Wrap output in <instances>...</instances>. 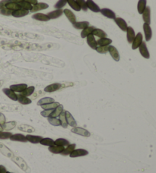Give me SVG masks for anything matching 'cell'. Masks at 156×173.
<instances>
[{"mask_svg":"<svg viewBox=\"0 0 156 173\" xmlns=\"http://www.w3.org/2000/svg\"><path fill=\"white\" fill-rule=\"evenodd\" d=\"M66 122H67L68 125L71 126V127L74 128L76 127L77 125V122L75 120L74 117L73 116L71 113L69 112V111H66Z\"/></svg>","mask_w":156,"mask_h":173,"instance_id":"10","label":"cell"},{"mask_svg":"<svg viewBox=\"0 0 156 173\" xmlns=\"http://www.w3.org/2000/svg\"><path fill=\"white\" fill-rule=\"evenodd\" d=\"M23 1H25V0H9V2H15V3L19 4Z\"/></svg>","mask_w":156,"mask_h":173,"instance_id":"57","label":"cell"},{"mask_svg":"<svg viewBox=\"0 0 156 173\" xmlns=\"http://www.w3.org/2000/svg\"><path fill=\"white\" fill-rule=\"evenodd\" d=\"M73 27H74L75 29L83 30V29L89 27V21H80V22H75V24H73Z\"/></svg>","mask_w":156,"mask_h":173,"instance_id":"33","label":"cell"},{"mask_svg":"<svg viewBox=\"0 0 156 173\" xmlns=\"http://www.w3.org/2000/svg\"><path fill=\"white\" fill-rule=\"evenodd\" d=\"M87 43L89 46H90L91 49L93 50H95L98 47V43H97V41L94 39V36L93 34H90L87 37Z\"/></svg>","mask_w":156,"mask_h":173,"instance_id":"21","label":"cell"},{"mask_svg":"<svg viewBox=\"0 0 156 173\" xmlns=\"http://www.w3.org/2000/svg\"><path fill=\"white\" fill-rule=\"evenodd\" d=\"M12 159L13 162H14L21 170H23V171L25 172L26 173L30 172V169H29L28 166L27 165V163H25V161L22 158L18 157V156H13V157L12 158Z\"/></svg>","mask_w":156,"mask_h":173,"instance_id":"1","label":"cell"},{"mask_svg":"<svg viewBox=\"0 0 156 173\" xmlns=\"http://www.w3.org/2000/svg\"><path fill=\"white\" fill-rule=\"evenodd\" d=\"M2 126V128H3V131H10V130H12L13 128H15L16 126V122L15 121H12V122H5Z\"/></svg>","mask_w":156,"mask_h":173,"instance_id":"35","label":"cell"},{"mask_svg":"<svg viewBox=\"0 0 156 173\" xmlns=\"http://www.w3.org/2000/svg\"><path fill=\"white\" fill-rule=\"evenodd\" d=\"M75 2L78 3L81 9H82L84 12H87L88 8L87 5H86V1H85V0H75Z\"/></svg>","mask_w":156,"mask_h":173,"instance_id":"48","label":"cell"},{"mask_svg":"<svg viewBox=\"0 0 156 173\" xmlns=\"http://www.w3.org/2000/svg\"><path fill=\"white\" fill-rule=\"evenodd\" d=\"M142 39H143V37H142V33L139 32L138 34L136 35L133 43H132V49L133 50H136L137 48H139V46H140L141 43H142Z\"/></svg>","mask_w":156,"mask_h":173,"instance_id":"4","label":"cell"},{"mask_svg":"<svg viewBox=\"0 0 156 173\" xmlns=\"http://www.w3.org/2000/svg\"><path fill=\"white\" fill-rule=\"evenodd\" d=\"M86 5H87L88 9H90L91 11H92L94 12H100V11H101L99 6L93 0H87L86 1Z\"/></svg>","mask_w":156,"mask_h":173,"instance_id":"8","label":"cell"},{"mask_svg":"<svg viewBox=\"0 0 156 173\" xmlns=\"http://www.w3.org/2000/svg\"><path fill=\"white\" fill-rule=\"evenodd\" d=\"M66 3H67V0H59L54 5V7L57 9H61L66 5Z\"/></svg>","mask_w":156,"mask_h":173,"instance_id":"49","label":"cell"},{"mask_svg":"<svg viewBox=\"0 0 156 173\" xmlns=\"http://www.w3.org/2000/svg\"><path fill=\"white\" fill-rule=\"evenodd\" d=\"M126 33H127L126 37H127L128 42L130 43H132L133 40H134V38H135L136 37L135 31H134V30H133V28L132 27H128L127 30H126Z\"/></svg>","mask_w":156,"mask_h":173,"instance_id":"24","label":"cell"},{"mask_svg":"<svg viewBox=\"0 0 156 173\" xmlns=\"http://www.w3.org/2000/svg\"><path fill=\"white\" fill-rule=\"evenodd\" d=\"M3 131V128H2V126L0 125V131Z\"/></svg>","mask_w":156,"mask_h":173,"instance_id":"58","label":"cell"},{"mask_svg":"<svg viewBox=\"0 0 156 173\" xmlns=\"http://www.w3.org/2000/svg\"><path fill=\"white\" fill-rule=\"evenodd\" d=\"M49 5L46 3H44V2H38L36 5H33L31 9L32 12H38V11L41 10H44V9H48Z\"/></svg>","mask_w":156,"mask_h":173,"instance_id":"15","label":"cell"},{"mask_svg":"<svg viewBox=\"0 0 156 173\" xmlns=\"http://www.w3.org/2000/svg\"><path fill=\"white\" fill-rule=\"evenodd\" d=\"M29 14V12L25 9H19V10L14 11L12 12V15L14 16L15 18H21V17H24V16H26Z\"/></svg>","mask_w":156,"mask_h":173,"instance_id":"27","label":"cell"},{"mask_svg":"<svg viewBox=\"0 0 156 173\" xmlns=\"http://www.w3.org/2000/svg\"><path fill=\"white\" fill-rule=\"evenodd\" d=\"M67 3L69 4V6L73 9V10L76 11V12H79L81 10V8H80L79 5H78L75 0H67Z\"/></svg>","mask_w":156,"mask_h":173,"instance_id":"44","label":"cell"},{"mask_svg":"<svg viewBox=\"0 0 156 173\" xmlns=\"http://www.w3.org/2000/svg\"><path fill=\"white\" fill-rule=\"evenodd\" d=\"M146 2H147V0H139L138 5H137V10H138L139 14H142L143 13L144 10L146 8Z\"/></svg>","mask_w":156,"mask_h":173,"instance_id":"29","label":"cell"},{"mask_svg":"<svg viewBox=\"0 0 156 173\" xmlns=\"http://www.w3.org/2000/svg\"><path fill=\"white\" fill-rule=\"evenodd\" d=\"M108 52L110 53V56H111V57L113 58V59H114V61H116V62H119L120 57V54L119 53H118V50H117V48H116L115 46H109Z\"/></svg>","mask_w":156,"mask_h":173,"instance_id":"7","label":"cell"},{"mask_svg":"<svg viewBox=\"0 0 156 173\" xmlns=\"http://www.w3.org/2000/svg\"><path fill=\"white\" fill-rule=\"evenodd\" d=\"M2 84H3V81H0V87L2 85Z\"/></svg>","mask_w":156,"mask_h":173,"instance_id":"59","label":"cell"},{"mask_svg":"<svg viewBox=\"0 0 156 173\" xmlns=\"http://www.w3.org/2000/svg\"><path fill=\"white\" fill-rule=\"evenodd\" d=\"M62 14H63V11L62 9H57V10L49 12L46 15L50 18V19H56L60 17Z\"/></svg>","mask_w":156,"mask_h":173,"instance_id":"23","label":"cell"},{"mask_svg":"<svg viewBox=\"0 0 156 173\" xmlns=\"http://www.w3.org/2000/svg\"><path fill=\"white\" fill-rule=\"evenodd\" d=\"M59 105V102H50V103H47V104L42 105V106H41L44 110H54V109H56Z\"/></svg>","mask_w":156,"mask_h":173,"instance_id":"36","label":"cell"},{"mask_svg":"<svg viewBox=\"0 0 156 173\" xmlns=\"http://www.w3.org/2000/svg\"><path fill=\"white\" fill-rule=\"evenodd\" d=\"M63 13L73 25L76 22V17L72 11H70L69 9H65V10H63Z\"/></svg>","mask_w":156,"mask_h":173,"instance_id":"20","label":"cell"},{"mask_svg":"<svg viewBox=\"0 0 156 173\" xmlns=\"http://www.w3.org/2000/svg\"><path fill=\"white\" fill-rule=\"evenodd\" d=\"M9 139H10L11 141H18L22 142V143H26V142H28L26 136H25V135H23V134H12V135L10 137Z\"/></svg>","mask_w":156,"mask_h":173,"instance_id":"11","label":"cell"},{"mask_svg":"<svg viewBox=\"0 0 156 173\" xmlns=\"http://www.w3.org/2000/svg\"><path fill=\"white\" fill-rule=\"evenodd\" d=\"M32 18L41 21H48L50 20V18L46 14H42V13H36V14H33Z\"/></svg>","mask_w":156,"mask_h":173,"instance_id":"25","label":"cell"},{"mask_svg":"<svg viewBox=\"0 0 156 173\" xmlns=\"http://www.w3.org/2000/svg\"><path fill=\"white\" fill-rule=\"evenodd\" d=\"M142 18L145 23L148 25L151 23V9L149 6H146V9L144 10L142 13Z\"/></svg>","mask_w":156,"mask_h":173,"instance_id":"6","label":"cell"},{"mask_svg":"<svg viewBox=\"0 0 156 173\" xmlns=\"http://www.w3.org/2000/svg\"><path fill=\"white\" fill-rule=\"evenodd\" d=\"M54 144L58 145V146H61V147H67L70 144L69 141L68 140L64 139V138H58L56 141H54Z\"/></svg>","mask_w":156,"mask_h":173,"instance_id":"34","label":"cell"},{"mask_svg":"<svg viewBox=\"0 0 156 173\" xmlns=\"http://www.w3.org/2000/svg\"><path fill=\"white\" fill-rule=\"evenodd\" d=\"M55 102L53 98H51V97H44V98H42V99H41L37 102V105L38 106H42V105L47 104V103H50V102Z\"/></svg>","mask_w":156,"mask_h":173,"instance_id":"43","label":"cell"},{"mask_svg":"<svg viewBox=\"0 0 156 173\" xmlns=\"http://www.w3.org/2000/svg\"><path fill=\"white\" fill-rule=\"evenodd\" d=\"M65 149L64 147H61V146H58V145H53V146H50L49 147V151L50 153L53 154H61V153Z\"/></svg>","mask_w":156,"mask_h":173,"instance_id":"22","label":"cell"},{"mask_svg":"<svg viewBox=\"0 0 156 173\" xmlns=\"http://www.w3.org/2000/svg\"><path fill=\"white\" fill-rule=\"evenodd\" d=\"M112 40L109 39V38H107V37H104V38H100L98 41H97V43L98 45H99V46H110L111 44Z\"/></svg>","mask_w":156,"mask_h":173,"instance_id":"30","label":"cell"},{"mask_svg":"<svg viewBox=\"0 0 156 173\" xmlns=\"http://www.w3.org/2000/svg\"><path fill=\"white\" fill-rule=\"evenodd\" d=\"M100 12L103 14L104 16L107 17V18H110V19H115L116 18V14L115 13L113 12L112 10L109 9H101Z\"/></svg>","mask_w":156,"mask_h":173,"instance_id":"19","label":"cell"},{"mask_svg":"<svg viewBox=\"0 0 156 173\" xmlns=\"http://www.w3.org/2000/svg\"><path fill=\"white\" fill-rule=\"evenodd\" d=\"M59 119L61 122V126H62L63 128H68V124L67 122H66V111H62V112L60 113V115H59Z\"/></svg>","mask_w":156,"mask_h":173,"instance_id":"31","label":"cell"},{"mask_svg":"<svg viewBox=\"0 0 156 173\" xmlns=\"http://www.w3.org/2000/svg\"><path fill=\"white\" fill-rule=\"evenodd\" d=\"M25 1H26V2H29V3L30 4V5H36L37 3H38V2H37V0H25Z\"/></svg>","mask_w":156,"mask_h":173,"instance_id":"56","label":"cell"},{"mask_svg":"<svg viewBox=\"0 0 156 173\" xmlns=\"http://www.w3.org/2000/svg\"><path fill=\"white\" fill-rule=\"evenodd\" d=\"M7 173H11V172H7Z\"/></svg>","mask_w":156,"mask_h":173,"instance_id":"60","label":"cell"},{"mask_svg":"<svg viewBox=\"0 0 156 173\" xmlns=\"http://www.w3.org/2000/svg\"><path fill=\"white\" fill-rule=\"evenodd\" d=\"M41 145H44V146H47V147H50V146H53L54 145V141L51 138H45L41 140V142H40Z\"/></svg>","mask_w":156,"mask_h":173,"instance_id":"41","label":"cell"},{"mask_svg":"<svg viewBox=\"0 0 156 173\" xmlns=\"http://www.w3.org/2000/svg\"><path fill=\"white\" fill-rule=\"evenodd\" d=\"M34 90H35V88H34V86H28L26 89H25V90H23V91L21 92V93H20V94H21V95L25 96V97H29V96L32 95L33 94V93L34 92Z\"/></svg>","mask_w":156,"mask_h":173,"instance_id":"39","label":"cell"},{"mask_svg":"<svg viewBox=\"0 0 156 173\" xmlns=\"http://www.w3.org/2000/svg\"><path fill=\"white\" fill-rule=\"evenodd\" d=\"M94 29V27H86V28L83 29L82 33H81V37H82V38H85V37H87L88 36L92 34Z\"/></svg>","mask_w":156,"mask_h":173,"instance_id":"38","label":"cell"},{"mask_svg":"<svg viewBox=\"0 0 156 173\" xmlns=\"http://www.w3.org/2000/svg\"><path fill=\"white\" fill-rule=\"evenodd\" d=\"M5 122H6L5 116L4 115V114H2V112H0V125H3Z\"/></svg>","mask_w":156,"mask_h":173,"instance_id":"53","label":"cell"},{"mask_svg":"<svg viewBox=\"0 0 156 173\" xmlns=\"http://www.w3.org/2000/svg\"><path fill=\"white\" fill-rule=\"evenodd\" d=\"M91 34L96 36V37H100V38H104V37H106L107 36V34L103 30H101V29L98 28H94Z\"/></svg>","mask_w":156,"mask_h":173,"instance_id":"42","label":"cell"},{"mask_svg":"<svg viewBox=\"0 0 156 173\" xmlns=\"http://www.w3.org/2000/svg\"><path fill=\"white\" fill-rule=\"evenodd\" d=\"M12 134L9 131H0V140H7L10 138Z\"/></svg>","mask_w":156,"mask_h":173,"instance_id":"47","label":"cell"},{"mask_svg":"<svg viewBox=\"0 0 156 173\" xmlns=\"http://www.w3.org/2000/svg\"><path fill=\"white\" fill-rule=\"evenodd\" d=\"M28 87V85L26 84H13L11 85L9 88L14 92H17V93H21L25 89Z\"/></svg>","mask_w":156,"mask_h":173,"instance_id":"16","label":"cell"},{"mask_svg":"<svg viewBox=\"0 0 156 173\" xmlns=\"http://www.w3.org/2000/svg\"><path fill=\"white\" fill-rule=\"evenodd\" d=\"M5 8L9 9V10L12 11V12L21 9V6H20L19 4L15 3V2H9L7 5H5Z\"/></svg>","mask_w":156,"mask_h":173,"instance_id":"40","label":"cell"},{"mask_svg":"<svg viewBox=\"0 0 156 173\" xmlns=\"http://www.w3.org/2000/svg\"><path fill=\"white\" fill-rule=\"evenodd\" d=\"M71 131L74 134H76L78 135H81V136L85 137V138H88V137H90L91 134L88 130L83 128L80 127H74L71 129Z\"/></svg>","mask_w":156,"mask_h":173,"instance_id":"2","label":"cell"},{"mask_svg":"<svg viewBox=\"0 0 156 173\" xmlns=\"http://www.w3.org/2000/svg\"><path fill=\"white\" fill-rule=\"evenodd\" d=\"M9 2V0H2L0 1V9L5 7V5Z\"/></svg>","mask_w":156,"mask_h":173,"instance_id":"54","label":"cell"},{"mask_svg":"<svg viewBox=\"0 0 156 173\" xmlns=\"http://www.w3.org/2000/svg\"><path fill=\"white\" fill-rule=\"evenodd\" d=\"M26 138L28 141L36 144V143H40L41 141L43 139V137L37 136V135H32V134H28V135H26Z\"/></svg>","mask_w":156,"mask_h":173,"instance_id":"18","label":"cell"},{"mask_svg":"<svg viewBox=\"0 0 156 173\" xmlns=\"http://www.w3.org/2000/svg\"><path fill=\"white\" fill-rule=\"evenodd\" d=\"M114 21H115L117 26L119 27L123 31H126L128 26H127V24H126V21H125L124 19H123V18H116L115 19H114Z\"/></svg>","mask_w":156,"mask_h":173,"instance_id":"17","label":"cell"},{"mask_svg":"<svg viewBox=\"0 0 156 173\" xmlns=\"http://www.w3.org/2000/svg\"><path fill=\"white\" fill-rule=\"evenodd\" d=\"M109 50V46H98L97 49H96V51L98 52V53H101V54H104L107 53Z\"/></svg>","mask_w":156,"mask_h":173,"instance_id":"50","label":"cell"},{"mask_svg":"<svg viewBox=\"0 0 156 173\" xmlns=\"http://www.w3.org/2000/svg\"><path fill=\"white\" fill-rule=\"evenodd\" d=\"M89 155V151L85 149H75L71 154H69V156L71 158L80 157V156H85Z\"/></svg>","mask_w":156,"mask_h":173,"instance_id":"3","label":"cell"},{"mask_svg":"<svg viewBox=\"0 0 156 173\" xmlns=\"http://www.w3.org/2000/svg\"><path fill=\"white\" fill-rule=\"evenodd\" d=\"M4 94L9 97V99H11L13 101H17L18 100V97H17V94H15V92H14L13 90H11L10 88H4L2 90Z\"/></svg>","mask_w":156,"mask_h":173,"instance_id":"13","label":"cell"},{"mask_svg":"<svg viewBox=\"0 0 156 173\" xmlns=\"http://www.w3.org/2000/svg\"><path fill=\"white\" fill-rule=\"evenodd\" d=\"M0 152L2 153L4 156L9 158H12L14 156L13 153L5 145L2 144V143H0Z\"/></svg>","mask_w":156,"mask_h":173,"instance_id":"14","label":"cell"},{"mask_svg":"<svg viewBox=\"0 0 156 173\" xmlns=\"http://www.w3.org/2000/svg\"><path fill=\"white\" fill-rule=\"evenodd\" d=\"M143 30L145 33V37H146V40L149 41L152 39V31L150 25L148 24L145 23L143 25Z\"/></svg>","mask_w":156,"mask_h":173,"instance_id":"9","label":"cell"},{"mask_svg":"<svg viewBox=\"0 0 156 173\" xmlns=\"http://www.w3.org/2000/svg\"><path fill=\"white\" fill-rule=\"evenodd\" d=\"M75 147H76V144L75 143H72V144H69V146L64 149V150L61 153V155L62 156H68L73 152V150L75 149Z\"/></svg>","mask_w":156,"mask_h":173,"instance_id":"32","label":"cell"},{"mask_svg":"<svg viewBox=\"0 0 156 173\" xmlns=\"http://www.w3.org/2000/svg\"><path fill=\"white\" fill-rule=\"evenodd\" d=\"M0 14H2L5 16H10L12 15V11L9 10V9L4 7V8H2V9H0Z\"/></svg>","mask_w":156,"mask_h":173,"instance_id":"51","label":"cell"},{"mask_svg":"<svg viewBox=\"0 0 156 173\" xmlns=\"http://www.w3.org/2000/svg\"><path fill=\"white\" fill-rule=\"evenodd\" d=\"M53 110H44L41 112V115H42L43 117H45V118H48V117H50V115L53 112Z\"/></svg>","mask_w":156,"mask_h":173,"instance_id":"52","label":"cell"},{"mask_svg":"<svg viewBox=\"0 0 156 173\" xmlns=\"http://www.w3.org/2000/svg\"><path fill=\"white\" fill-rule=\"evenodd\" d=\"M20 6H21V9H25V10L29 11L31 10L32 9V5H30L29 2H26V1H23V2H21V3H19Z\"/></svg>","mask_w":156,"mask_h":173,"instance_id":"46","label":"cell"},{"mask_svg":"<svg viewBox=\"0 0 156 173\" xmlns=\"http://www.w3.org/2000/svg\"><path fill=\"white\" fill-rule=\"evenodd\" d=\"M18 97V102H20L21 104L23 105H28L31 103V99H30L28 97H25V96L21 95V94H18L17 95Z\"/></svg>","mask_w":156,"mask_h":173,"instance_id":"28","label":"cell"},{"mask_svg":"<svg viewBox=\"0 0 156 173\" xmlns=\"http://www.w3.org/2000/svg\"><path fill=\"white\" fill-rule=\"evenodd\" d=\"M48 122L53 126H59L61 125V122L59 119L57 118H53V117H48Z\"/></svg>","mask_w":156,"mask_h":173,"instance_id":"45","label":"cell"},{"mask_svg":"<svg viewBox=\"0 0 156 173\" xmlns=\"http://www.w3.org/2000/svg\"><path fill=\"white\" fill-rule=\"evenodd\" d=\"M18 128L19 131L27 133H33L35 131V128L32 127V126L28 125H20L18 127Z\"/></svg>","mask_w":156,"mask_h":173,"instance_id":"26","label":"cell"},{"mask_svg":"<svg viewBox=\"0 0 156 173\" xmlns=\"http://www.w3.org/2000/svg\"><path fill=\"white\" fill-rule=\"evenodd\" d=\"M62 85L59 83H54L52 84L48 85L44 88V91L47 92V93H53V92H55L57 90H59L61 88Z\"/></svg>","mask_w":156,"mask_h":173,"instance_id":"12","label":"cell"},{"mask_svg":"<svg viewBox=\"0 0 156 173\" xmlns=\"http://www.w3.org/2000/svg\"><path fill=\"white\" fill-rule=\"evenodd\" d=\"M63 111V106L61 104L59 105L56 109H54L52 112V114L50 115V117H53V118H57L59 115H60V113Z\"/></svg>","mask_w":156,"mask_h":173,"instance_id":"37","label":"cell"},{"mask_svg":"<svg viewBox=\"0 0 156 173\" xmlns=\"http://www.w3.org/2000/svg\"><path fill=\"white\" fill-rule=\"evenodd\" d=\"M139 52H140V54L142 55V57H144L145 58H147V59L150 58V54H149V52L148 50L146 43L142 42L140 46H139Z\"/></svg>","mask_w":156,"mask_h":173,"instance_id":"5","label":"cell"},{"mask_svg":"<svg viewBox=\"0 0 156 173\" xmlns=\"http://www.w3.org/2000/svg\"><path fill=\"white\" fill-rule=\"evenodd\" d=\"M0 173H7V170L5 169V167L2 165L0 166Z\"/></svg>","mask_w":156,"mask_h":173,"instance_id":"55","label":"cell"}]
</instances>
